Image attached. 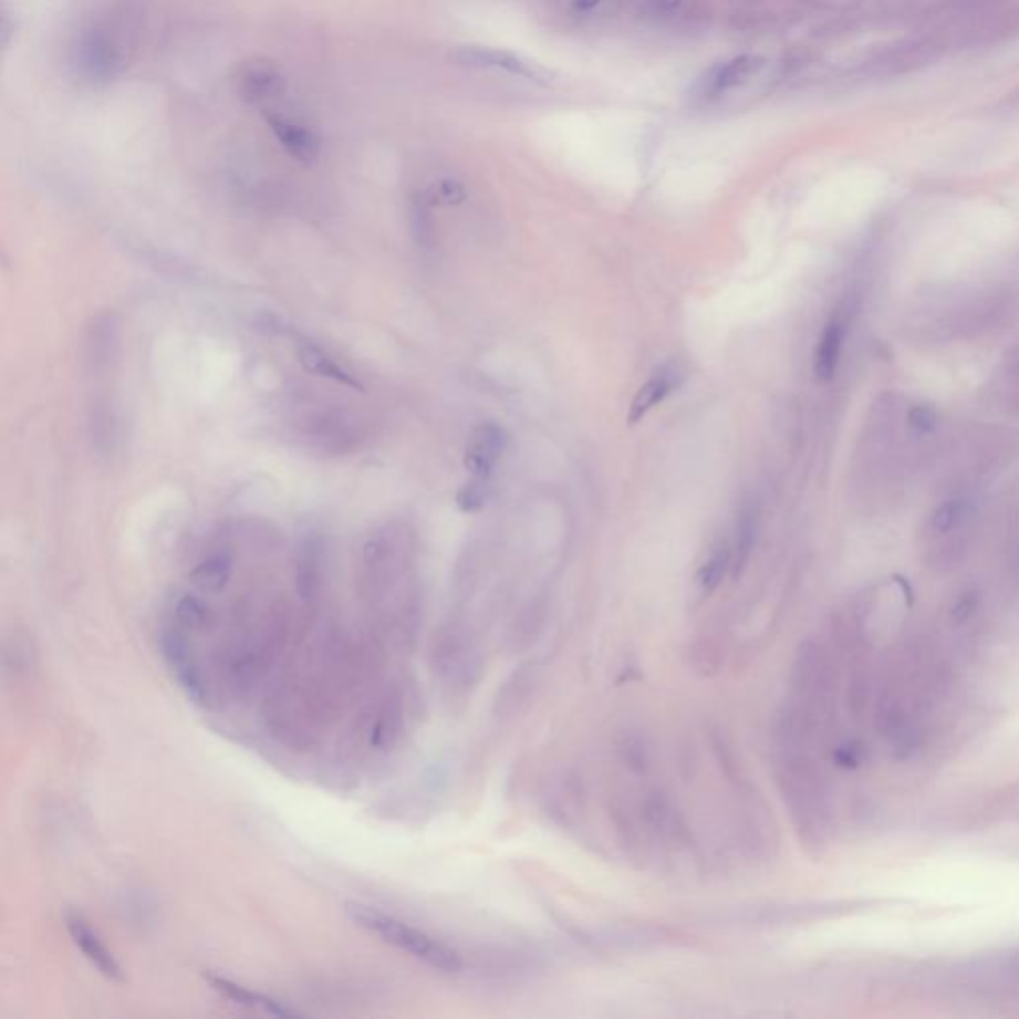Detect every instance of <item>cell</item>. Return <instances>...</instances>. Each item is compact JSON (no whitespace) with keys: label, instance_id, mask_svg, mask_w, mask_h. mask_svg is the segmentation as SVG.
<instances>
[{"label":"cell","instance_id":"obj_1","mask_svg":"<svg viewBox=\"0 0 1019 1019\" xmlns=\"http://www.w3.org/2000/svg\"><path fill=\"white\" fill-rule=\"evenodd\" d=\"M136 22L134 0H112L82 22L69 50L70 70L82 86L108 89L126 74Z\"/></svg>","mask_w":1019,"mask_h":1019},{"label":"cell","instance_id":"obj_2","mask_svg":"<svg viewBox=\"0 0 1019 1019\" xmlns=\"http://www.w3.org/2000/svg\"><path fill=\"white\" fill-rule=\"evenodd\" d=\"M777 782L789 804L794 826L811 849H822L829 832L826 792L814 761L802 747L777 745Z\"/></svg>","mask_w":1019,"mask_h":1019},{"label":"cell","instance_id":"obj_3","mask_svg":"<svg viewBox=\"0 0 1019 1019\" xmlns=\"http://www.w3.org/2000/svg\"><path fill=\"white\" fill-rule=\"evenodd\" d=\"M349 918L358 928L376 936L378 940L393 946L395 950L408 954L410 958L443 974H460L465 970L462 954L450 944L436 938L435 934L416 928L393 914L376 911L365 904H349Z\"/></svg>","mask_w":1019,"mask_h":1019},{"label":"cell","instance_id":"obj_4","mask_svg":"<svg viewBox=\"0 0 1019 1019\" xmlns=\"http://www.w3.org/2000/svg\"><path fill=\"white\" fill-rule=\"evenodd\" d=\"M430 659L438 682L455 695L468 693L482 672L480 647L470 635L456 627L436 635Z\"/></svg>","mask_w":1019,"mask_h":1019},{"label":"cell","instance_id":"obj_5","mask_svg":"<svg viewBox=\"0 0 1019 1019\" xmlns=\"http://www.w3.org/2000/svg\"><path fill=\"white\" fill-rule=\"evenodd\" d=\"M448 60L460 69L505 72L514 79L528 80L540 86H548L554 82L552 70L512 50L482 46V44H465V46H456L450 50Z\"/></svg>","mask_w":1019,"mask_h":1019},{"label":"cell","instance_id":"obj_6","mask_svg":"<svg viewBox=\"0 0 1019 1019\" xmlns=\"http://www.w3.org/2000/svg\"><path fill=\"white\" fill-rule=\"evenodd\" d=\"M159 649L169 672L174 674L189 699L196 703L208 701V683L204 679L196 655L189 647L188 634L166 620L159 630Z\"/></svg>","mask_w":1019,"mask_h":1019},{"label":"cell","instance_id":"obj_7","mask_svg":"<svg viewBox=\"0 0 1019 1019\" xmlns=\"http://www.w3.org/2000/svg\"><path fill=\"white\" fill-rule=\"evenodd\" d=\"M233 86L239 98L249 106L268 108L288 92V76L278 62L259 56L239 64L233 74Z\"/></svg>","mask_w":1019,"mask_h":1019},{"label":"cell","instance_id":"obj_8","mask_svg":"<svg viewBox=\"0 0 1019 1019\" xmlns=\"http://www.w3.org/2000/svg\"><path fill=\"white\" fill-rule=\"evenodd\" d=\"M271 134L275 136L279 146L285 149L289 158L295 159L301 166H313L321 158V138L318 132L299 118H291L278 110H266Z\"/></svg>","mask_w":1019,"mask_h":1019},{"label":"cell","instance_id":"obj_9","mask_svg":"<svg viewBox=\"0 0 1019 1019\" xmlns=\"http://www.w3.org/2000/svg\"><path fill=\"white\" fill-rule=\"evenodd\" d=\"M64 924L69 930L70 938L76 944L84 958L96 968V970L110 981L126 980V971L122 968L118 958L112 954L108 946L100 938L98 932L90 926L86 918L76 911H69L64 914Z\"/></svg>","mask_w":1019,"mask_h":1019},{"label":"cell","instance_id":"obj_10","mask_svg":"<svg viewBox=\"0 0 1019 1019\" xmlns=\"http://www.w3.org/2000/svg\"><path fill=\"white\" fill-rule=\"evenodd\" d=\"M505 428L496 423H482L475 426L468 435L465 446V468L468 475L480 480H490V476L505 455Z\"/></svg>","mask_w":1019,"mask_h":1019},{"label":"cell","instance_id":"obj_11","mask_svg":"<svg viewBox=\"0 0 1019 1019\" xmlns=\"http://www.w3.org/2000/svg\"><path fill=\"white\" fill-rule=\"evenodd\" d=\"M762 64L765 60L757 59V56H739L731 62L719 64L699 82L697 96L701 100L717 98L722 92L745 84L762 69Z\"/></svg>","mask_w":1019,"mask_h":1019},{"label":"cell","instance_id":"obj_12","mask_svg":"<svg viewBox=\"0 0 1019 1019\" xmlns=\"http://www.w3.org/2000/svg\"><path fill=\"white\" fill-rule=\"evenodd\" d=\"M118 353V325L112 315H100L86 333V363L94 373L108 371Z\"/></svg>","mask_w":1019,"mask_h":1019},{"label":"cell","instance_id":"obj_13","mask_svg":"<svg viewBox=\"0 0 1019 1019\" xmlns=\"http://www.w3.org/2000/svg\"><path fill=\"white\" fill-rule=\"evenodd\" d=\"M206 980L209 981V986H211L214 990L218 991L221 998H226V1000L236 1004V1006H241V1008L261 1011V1013H269V1016H293V1013H298L295 1010H289L285 1004L273 1000V998H269L266 994L249 990L246 986H239L236 981L228 980V978H221V976H216V974H209V976H206Z\"/></svg>","mask_w":1019,"mask_h":1019},{"label":"cell","instance_id":"obj_14","mask_svg":"<svg viewBox=\"0 0 1019 1019\" xmlns=\"http://www.w3.org/2000/svg\"><path fill=\"white\" fill-rule=\"evenodd\" d=\"M679 383H682V373L675 371L674 366H667L664 371H659L657 375L652 376L637 391V395L634 396V401L630 405L627 423L637 425L652 408H655L659 403H664L665 398L672 395L675 388L679 386Z\"/></svg>","mask_w":1019,"mask_h":1019},{"label":"cell","instance_id":"obj_15","mask_svg":"<svg viewBox=\"0 0 1019 1019\" xmlns=\"http://www.w3.org/2000/svg\"><path fill=\"white\" fill-rule=\"evenodd\" d=\"M299 363L303 365V368L311 373V375L321 376V378H329L333 383H339V385L349 386V388H355V391H361L365 393V385L356 378L355 375H351L346 368L339 365L335 358L319 349L318 345L313 343H301L298 349Z\"/></svg>","mask_w":1019,"mask_h":1019},{"label":"cell","instance_id":"obj_16","mask_svg":"<svg viewBox=\"0 0 1019 1019\" xmlns=\"http://www.w3.org/2000/svg\"><path fill=\"white\" fill-rule=\"evenodd\" d=\"M321 542L315 536H309L299 545L298 562H295V584L303 600H313L321 588L323 578V552Z\"/></svg>","mask_w":1019,"mask_h":1019},{"label":"cell","instance_id":"obj_17","mask_svg":"<svg viewBox=\"0 0 1019 1019\" xmlns=\"http://www.w3.org/2000/svg\"><path fill=\"white\" fill-rule=\"evenodd\" d=\"M844 335H846V323L841 318L831 319L822 329L819 346H817V358H814V375L822 383L831 381L836 373Z\"/></svg>","mask_w":1019,"mask_h":1019},{"label":"cell","instance_id":"obj_18","mask_svg":"<svg viewBox=\"0 0 1019 1019\" xmlns=\"http://www.w3.org/2000/svg\"><path fill=\"white\" fill-rule=\"evenodd\" d=\"M209 605L194 592H178L169 600L168 622L178 625L186 634L201 632L209 624Z\"/></svg>","mask_w":1019,"mask_h":1019},{"label":"cell","instance_id":"obj_19","mask_svg":"<svg viewBox=\"0 0 1019 1019\" xmlns=\"http://www.w3.org/2000/svg\"><path fill=\"white\" fill-rule=\"evenodd\" d=\"M233 572V560L228 552H216L201 560L189 574L191 584L196 585L201 592H221L228 585L229 578Z\"/></svg>","mask_w":1019,"mask_h":1019},{"label":"cell","instance_id":"obj_20","mask_svg":"<svg viewBox=\"0 0 1019 1019\" xmlns=\"http://www.w3.org/2000/svg\"><path fill=\"white\" fill-rule=\"evenodd\" d=\"M408 228L418 248L430 249L435 246L436 231L433 218V204L423 191H415L408 199Z\"/></svg>","mask_w":1019,"mask_h":1019},{"label":"cell","instance_id":"obj_21","mask_svg":"<svg viewBox=\"0 0 1019 1019\" xmlns=\"http://www.w3.org/2000/svg\"><path fill=\"white\" fill-rule=\"evenodd\" d=\"M757 532H759V516L747 508L739 518L737 524V536H735V548L731 550V570L735 578H739L745 570V565L751 558L752 548L757 542Z\"/></svg>","mask_w":1019,"mask_h":1019},{"label":"cell","instance_id":"obj_22","mask_svg":"<svg viewBox=\"0 0 1019 1019\" xmlns=\"http://www.w3.org/2000/svg\"><path fill=\"white\" fill-rule=\"evenodd\" d=\"M90 428H92V438L94 446L100 453L110 455L114 450V445L118 440V418L114 408L108 401H98L92 406V416H90Z\"/></svg>","mask_w":1019,"mask_h":1019},{"label":"cell","instance_id":"obj_23","mask_svg":"<svg viewBox=\"0 0 1019 1019\" xmlns=\"http://www.w3.org/2000/svg\"><path fill=\"white\" fill-rule=\"evenodd\" d=\"M729 568H731V548L727 544L715 548L711 555L705 560V564L699 568L697 578H695L699 592L711 594L713 590H717V585L721 584L722 578L729 572Z\"/></svg>","mask_w":1019,"mask_h":1019},{"label":"cell","instance_id":"obj_24","mask_svg":"<svg viewBox=\"0 0 1019 1019\" xmlns=\"http://www.w3.org/2000/svg\"><path fill=\"white\" fill-rule=\"evenodd\" d=\"M488 480H480V478H470L458 492H456V506L466 512V514H472V512H478L485 508L486 502H488Z\"/></svg>","mask_w":1019,"mask_h":1019},{"label":"cell","instance_id":"obj_25","mask_svg":"<svg viewBox=\"0 0 1019 1019\" xmlns=\"http://www.w3.org/2000/svg\"><path fill=\"white\" fill-rule=\"evenodd\" d=\"M426 198L428 201L436 206V204H443V206H460L465 204L466 198H468V189H466L462 181L458 179L446 178L440 179L438 184H435V188L430 191H426Z\"/></svg>","mask_w":1019,"mask_h":1019},{"label":"cell","instance_id":"obj_26","mask_svg":"<svg viewBox=\"0 0 1019 1019\" xmlns=\"http://www.w3.org/2000/svg\"><path fill=\"white\" fill-rule=\"evenodd\" d=\"M966 516V502L961 500H948L944 505L936 508V512L932 514V528L936 532H950L956 526L960 524Z\"/></svg>","mask_w":1019,"mask_h":1019},{"label":"cell","instance_id":"obj_27","mask_svg":"<svg viewBox=\"0 0 1019 1019\" xmlns=\"http://www.w3.org/2000/svg\"><path fill=\"white\" fill-rule=\"evenodd\" d=\"M978 605H980V595H978V592H971L970 590V592L961 594L960 597L954 602V605H952V624H966L971 615L976 614Z\"/></svg>","mask_w":1019,"mask_h":1019},{"label":"cell","instance_id":"obj_28","mask_svg":"<svg viewBox=\"0 0 1019 1019\" xmlns=\"http://www.w3.org/2000/svg\"><path fill=\"white\" fill-rule=\"evenodd\" d=\"M908 423L918 435H928L938 426V415L930 406L918 405L908 413Z\"/></svg>","mask_w":1019,"mask_h":1019},{"label":"cell","instance_id":"obj_29","mask_svg":"<svg viewBox=\"0 0 1019 1019\" xmlns=\"http://www.w3.org/2000/svg\"><path fill=\"white\" fill-rule=\"evenodd\" d=\"M17 32V17L7 0H0V54L9 49Z\"/></svg>","mask_w":1019,"mask_h":1019},{"label":"cell","instance_id":"obj_30","mask_svg":"<svg viewBox=\"0 0 1019 1019\" xmlns=\"http://www.w3.org/2000/svg\"><path fill=\"white\" fill-rule=\"evenodd\" d=\"M864 749L861 742L851 741L842 745L841 749L834 751V762L842 769H859L864 761Z\"/></svg>","mask_w":1019,"mask_h":1019},{"label":"cell","instance_id":"obj_31","mask_svg":"<svg viewBox=\"0 0 1019 1019\" xmlns=\"http://www.w3.org/2000/svg\"><path fill=\"white\" fill-rule=\"evenodd\" d=\"M622 751H624L625 761H627L630 767H634L635 771H637V769H645V767H647L645 749L642 747V745H640V742L635 741V739L634 741L625 742L624 749H622Z\"/></svg>","mask_w":1019,"mask_h":1019},{"label":"cell","instance_id":"obj_32","mask_svg":"<svg viewBox=\"0 0 1019 1019\" xmlns=\"http://www.w3.org/2000/svg\"><path fill=\"white\" fill-rule=\"evenodd\" d=\"M600 0H574L575 9L590 10L594 9Z\"/></svg>","mask_w":1019,"mask_h":1019}]
</instances>
